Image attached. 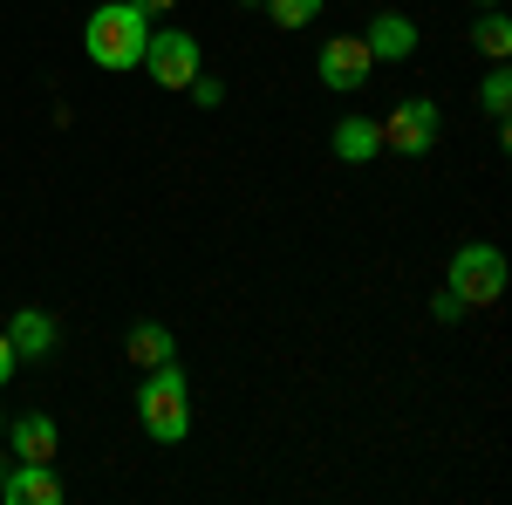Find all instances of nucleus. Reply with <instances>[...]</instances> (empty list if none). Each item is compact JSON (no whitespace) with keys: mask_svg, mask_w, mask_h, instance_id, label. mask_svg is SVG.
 <instances>
[{"mask_svg":"<svg viewBox=\"0 0 512 505\" xmlns=\"http://www.w3.org/2000/svg\"><path fill=\"white\" fill-rule=\"evenodd\" d=\"M144 41H151V14L137 7V0H103L96 14H89V28H82V48H89V62L96 69H137L144 62Z\"/></svg>","mask_w":512,"mask_h":505,"instance_id":"nucleus-1","label":"nucleus"},{"mask_svg":"<svg viewBox=\"0 0 512 505\" xmlns=\"http://www.w3.org/2000/svg\"><path fill=\"white\" fill-rule=\"evenodd\" d=\"M137 424H144V437H158V444H178L192 430V383H185L178 362L144 369V383H137Z\"/></svg>","mask_w":512,"mask_h":505,"instance_id":"nucleus-2","label":"nucleus"},{"mask_svg":"<svg viewBox=\"0 0 512 505\" xmlns=\"http://www.w3.org/2000/svg\"><path fill=\"white\" fill-rule=\"evenodd\" d=\"M465 308H492L499 294H506V253L499 246H485V239H472V246H458L451 253V280H444Z\"/></svg>","mask_w":512,"mask_h":505,"instance_id":"nucleus-3","label":"nucleus"},{"mask_svg":"<svg viewBox=\"0 0 512 505\" xmlns=\"http://www.w3.org/2000/svg\"><path fill=\"white\" fill-rule=\"evenodd\" d=\"M137 69L158 82V89H192V76H198V41L185 35V28H151L144 62H137Z\"/></svg>","mask_w":512,"mask_h":505,"instance_id":"nucleus-4","label":"nucleus"},{"mask_svg":"<svg viewBox=\"0 0 512 505\" xmlns=\"http://www.w3.org/2000/svg\"><path fill=\"white\" fill-rule=\"evenodd\" d=\"M431 144H437V103H431V96H410V103H396L390 123H383V151L424 157Z\"/></svg>","mask_w":512,"mask_h":505,"instance_id":"nucleus-5","label":"nucleus"},{"mask_svg":"<svg viewBox=\"0 0 512 505\" xmlns=\"http://www.w3.org/2000/svg\"><path fill=\"white\" fill-rule=\"evenodd\" d=\"M369 48H362V35H328L321 41V82L328 89H362L369 82Z\"/></svg>","mask_w":512,"mask_h":505,"instance_id":"nucleus-6","label":"nucleus"},{"mask_svg":"<svg viewBox=\"0 0 512 505\" xmlns=\"http://www.w3.org/2000/svg\"><path fill=\"white\" fill-rule=\"evenodd\" d=\"M362 48H369V62H410L417 55V21L410 14H376L369 28H362Z\"/></svg>","mask_w":512,"mask_h":505,"instance_id":"nucleus-7","label":"nucleus"},{"mask_svg":"<svg viewBox=\"0 0 512 505\" xmlns=\"http://www.w3.org/2000/svg\"><path fill=\"white\" fill-rule=\"evenodd\" d=\"M7 444H14V458H21V465H55L62 430H55V417L28 410V417H14V424H7Z\"/></svg>","mask_w":512,"mask_h":505,"instance_id":"nucleus-8","label":"nucleus"},{"mask_svg":"<svg viewBox=\"0 0 512 505\" xmlns=\"http://www.w3.org/2000/svg\"><path fill=\"white\" fill-rule=\"evenodd\" d=\"M0 499H7V505H62L69 492H62L55 465H21V471L0 478Z\"/></svg>","mask_w":512,"mask_h":505,"instance_id":"nucleus-9","label":"nucleus"},{"mask_svg":"<svg viewBox=\"0 0 512 505\" xmlns=\"http://www.w3.org/2000/svg\"><path fill=\"white\" fill-rule=\"evenodd\" d=\"M7 342H14V355H21V362H41V355L55 349V314L21 308L14 321H7Z\"/></svg>","mask_w":512,"mask_h":505,"instance_id":"nucleus-10","label":"nucleus"},{"mask_svg":"<svg viewBox=\"0 0 512 505\" xmlns=\"http://www.w3.org/2000/svg\"><path fill=\"white\" fill-rule=\"evenodd\" d=\"M376 151H383V123H369V117L335 123V157L342 164H362V157H376Z\"/></svg>","mask_w":512,"mask_h":505,"instance_id":"nucleus-11","label":"nucleus"},{"mask_svg":"<svg viewBox=\"0 0 512 505\" xmlns=\"http://www.w3.org/2000/svg\"><path fill=\"white\" fill-rule=\"evenodd\" d=\"M130 362H137V369L171 362V328H164V321H137V328H130Z\"/></svg>","mask_w":512,"mask_h":505,"instance_id":"nucleus-12","label":"nucleus"},{"mask_svg":"<svg viewBox=\"0 0 512 505\" xmlns=\"http://www.w3.org/2000/svg\"><path fill=\"white\" fill-rule=\"evenodd\" d=\"M478 96H485V117L499 123V137H512V130H506V110H512V76H506V62L485 76V89H478Z\"/></svg>","mask_w":512,"mask_h":505,"instance_id":"nucleus-13","label":"nucleus"},{"mask_svg":"<svg viewBox=\"0 0 512 505\" xmlns=\"http://www.w3.org/2000/svg\"><path fill=\"white\" fill-rule=\"evenodd\" d=\"M472 41L492 55V62H506V55H512V21H506V14H485V21L472 28Z\"/></svg>","mask_w":512,"mask_h":505,"instance_id":"nucleus-14","label":"nucleus"},{"mask_svg":"<svg viewBox=\"0 0 512 505\" xmlns=\"http://www.w3.org/2000/svg\"><path fill=\"white\" fill-rule=\"evenodd\" d=\"M315 14H321V0H267V21L287 28V35H294V28H308Z\"/></svg>","mask_w":512,"mask_h":505,"instance_id":"nucleus-15","label":"nucleus"},{"mask_svg":"<svg viewBox=\"0 0 512 505\" xmlns=\"http://www.w3.org/2000/svg\"><path fill=\"white\" fill-rule=\"evenodd\" d=\"M192 96H198V103H205V110H219V103H226V89H219V82H212V76H192Z\"/></svg>","mask_w":512,"mask_h":505,"instance_id":"nucleus-16","label":"nucleus"},{"mask_svg":"<svg viewBox=\"0 0 512 505\" xmlns=\"http://www.w3.org/2000/svg\"><path fill=\"white\" fill-rule=\"evenodd\" d=\"M431 314H437V321H458V314H465V301H458V294L444 287V294H437V301H431Z\"/></svg>","mask_w":512,"mask_h":505,"instance_id":"nucleus-17","label":"nucleus"},{"mask_svg":"<svg viewBox=\"0 0 512 505\" xmlns=\"http://www.w3.org/2000/svg\"><path fill=\"white\" fill-rule=\"evenodd\" d=\"M14 369H21V355H14V342H7V328H0V383H7Z\"/></svg>","mask_w":512,"mask_h":505,"instance_id":"nucleus-18","label":"nucleus"},{"mask_svg":"<svg viewBox=\"0 0 512 505\" xmlns=\"http://www.w3.org/2000/svg\"><path fill=\"white\" fill-rule=\"evenodd\" d=\"M137 7H144V14H151V21H158L164 7H171V0H137Z\"/></svg>","mask_w":512,"mask_h":505,"instance_id":"nucleus-19","label":"nucleus"},{"mask_svg":"<svg viewBox=\"0 0 512 505\" xmlns=\"http://www.w3.org/2000/svg\"><path fill=\"white\" fill-rule=\"evenodd\" d=\"M0 437H7V417H0Z\"/></svg>","mask_w":512,"mask_h":505,"instance_id":"nucleus-20","label":"nucleus"}]
</instances>
